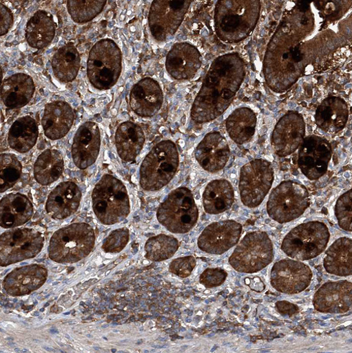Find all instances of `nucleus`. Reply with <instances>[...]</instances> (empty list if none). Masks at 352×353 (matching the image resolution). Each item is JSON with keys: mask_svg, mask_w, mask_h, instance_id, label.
I'll return each mask as SVG.
<instances>
[{"mask_svg": "<svg viewBox=\"0 0 352 353\" xmlns=\"http://www.w3.org/2000/svg\"><path fill=\"white\" fill-rule=\"evenodd\" d=\"M242 77V67L236 56L218 59L191 107V119L203 123L221 115L229 107Z\"/></svg>", "mask_w": 352, "mask_h": 353, "instance_id": "f257e3e1", "label": "nucleus"}, {"mask_svg": "<svg viewBox=\"0 0 352 353\" xmlns=\"http://www.w3.org/2000/svg\"><path fill=\"white\" fill-rule=\"evenodd\" d=\"M92 209L105 225L123 221L131 212V203L125 185L110 174L104 175L92 194Z\"/></svg>", "mask_w": 352, "mask_h": 353, "instance_id": "f03ea898", "label": "nucleus"}, {"mask_svg": "<svg viewBox=\"0 0 352 353\" xmlns=\"http://www.w3.org/2000/svg\"><path fill=\"white\" fill-rule=\"evenodd\" d=\"M94 243V232L89 224L72 223L52 235L48 254L55 263H75L86 258L93 250Z\"/></svg>", "mask_w": 352, "mask_h": 353, "instance_id": "7ed1b4c3", "label": "nucleus"}, {"mask_svg": "<svg viewBox=\"0 0 352 353\" xmlns=\"http://www.w3.org/2000/svg\"><path fill=\"white\" fill-rule=\"evenodd\" d=\"M179 154L170 141L157 143L145 157L140 169V183L147 191H157L167 185L176 175Z\"/></svg>", "mask_w": 352, "mask_h": 353, "instance_id": "20e7f679", "label": "nucleus"}, {"mask_svg": "<svg viewBox=\"0 0 352 353\" xmlns=\"http://www.w3.org/2000/svg\"><path fill=\"white\" fill-rule=\"evenodd\" d=\"M122 70V53L111 39L96 43L90 50L87 61V76L91 85L99 90L112 88Z\"/></svg>", "mask_w": 352, "mask_h": 353, "instance_id": "39448f33", "label": "nucleus"}, {"mask_svg": "<svg viewBox=\"0 0 352 353\" xmlns=\"http://www.w3.org/2000/svg\"><path fill=\"white\" fill-rule=\"evenodd\" d=\"M156 217L158 222L173 234L189 232L196 226L199 218L193 192L185 187L172 191L159 206Z\"/></svg>", "mask_w": 352, "mask_h": 353, "instance_id": "423d86ee", "label": "nucleus"}, {"mask_svg": "<svg viewBox=\"0 0 352 353\" xmlns=\"http://www.w3.org/2000/svg\"><path fill=\"white\" fill-rule=\"evenodd\" d=\"M330 237L324 223L318 221L304 223L287 234L281 250L293 259L309 261L327 249Z\"/></svg>", "mask_w": 352, "mask_h": 353, "instance_id": "0eeeda50", "label": "nucleus"}, {"mask_svg": "<svg viewBox=\"0 0 352 353\" xmlns=\"http://www.w3.org/2000/svg\"><path fill=\"white\" fill-rule=\"evenodd\" d=\"M309 205L306 186L297 181H284L272 190L267 203V212L274 221L285 223L302 216Z\"/></svg>", "mask_w": 352, "mask_h": 353, "instance_id": "6e6552de", "label": "nucleus"}, {"mask_svg": "<svg viewBox=\"0 0 352 353\" xmlns=\"http://www.w3.org/2000/svg\"><path fill=\"white\" fill-rule=\"evenodd\" d=\"M274 258L273 246L268 234L248 233L237 245L229 263L238 272L253 274L269 265Z\"/></svg>", "mask_w": 352, "mask_h": 353, "instance_id": "1a4fd4ad", "label": "nucleus"}, {"mask_svg": "<svg viewBox=\"0 0 352 353\" xmlns=\"http://www.w3.org/2000/svg\"><path fill=\"white\" fill-rule=\"evenodd\" d=\"M274 180L271 164L265 159H254L240 170L239 190L242 204L249 208L262 204Z\"/></svg>", "mask_w": 352, "mask_h": 353, "instance_id": "9d476101", "label": "nucleus"}, {"mask_svg": "<svg viewBox=\"0 0 352 353\" xmlns=\"http://www.w3.org/2000/svg\"><path fill=\"white\" fill-rule=\"evenodd\" d=\"M45 238L34 229H16L0 237V265H11L35 258L42 250Z\"/></svg>", "mask_w": 352, "mask_h": 353, "instance_id": "9b49d317", "label": "nucleus"}, {"mask_svg": "<svg viewBox=\"0 0 352 353\" xmlns=\"http://www.w3.org/2000/svg\"><path fill=\"white\" fill-rule=\"evenodd\" d=\"M190 0H155L148 17L151 34L158 42L172 37L181 25L191 5Z\"/></svg>", "mask_w": 352, "mask_h": 353, "instance_id": "f8f14e48", "label": "nucleus"}, {"mask_svg": "<svg viewBox=\"0 0 352 353\" xmlns=\"http://www.w3.org/2000/svg\"><path fill=\"white\" fill-rule=\"evenodd\" d=\"M312 276L311 269L304 263L284 259L272 268L271 283L278 292L297 294L307 290Z\"/></svg>", "mask_w": 352, "mask_h": 353, "instance_id": "ddd939ff", "label": "nucleus"}, {"mask_svg": "<svg viewBox=\"0 0 352 353\" xmlns=\"http://www.w3.org/2000/svg\"><path fill=\"white\" fill-rule=\"evenodd\" d=\"M242 231L241 224L234 220L212 223L200 236L198 247L209 254L225 253L238 243Z\"/></svg>", "mask_w": 352, "mask_h": 353, "instance_id": "4468645a", "label": "nucleus"}, {"mask_svg": "<svg viewBox=\"0 0 352 353\" xmlns=\"http://www.w3.org/2000/svg\"><path fill=\"white\" fill-rule=\"evenodd\" d=\"M101 147V134L98 123L87 121L77 130L72 147L74 163L80 170L92 166L97 160Z\"/></svg>", "mask_w": 352, "mask_h": 353, "instance_id": "2eb2a0df", "label": "nucleus"}, {"mask_svg": "<svg viewBox=\"0 0 352 353\" xmlns=\"http://www.w3.org/2000/svg\"><path fill=\"white\" fill-rule=\"evenodd\" d=\"M331 156L327 143L321 138L310 137L300 151L299 168L307 179L317 180L327 173Z\"/></svg>", "mask_w": 352, "mask_h": 353, "instance_id": "dca6fc26", "label": "nucleus"}, {"mask_svg": "<svg viewBox=\"0 0 352 353\" xmlns=\"http://www.w3.org/2000/svg\"><path fill=\"white\" fill-rule=\"evenodd\" d=\"M351 283L347 281L328 282L315 294L314 308L323 313H345L351 307Z\"/></svg>", "mask_w": 352, "mask_h": 353, "instance_id": "f3484780", "label": "nucleus"}, {"mask_svg": "<svg viewBox=\"0 0 352 353\" xmlns=\"http://www.w3.org/2000/svg\"><path fill=\"white\" fill-rule=\"evenodd\" d=\"M165 66L169 75L174 79H190L201 67L200 52L189 43H176L167 54Z\"/></svg>", "mask_w": 352, "mask_h": 353, "instance_id": "a211bd4d", "label": "nucleus"}, {"mask_svg": "<svg viewBox=\"0 0 352 353\" xmlns=\"http://www.w3.org/2000/svg\"><path fill=\"white\" fill-rule=\"evenodd\" d=\"M164 94L161 86L152 78L138 81L130 93V106L134 112L142 117H152L161 110Z\"/></svg>", "mask_w": 352, "mask_h": 353, "instance_id": "6ab92c4d", "label": "nucleus"}, {"mask_svg": "<svg viewBox=\"0 0 352 353\" xmlns=\"http://www.w3.org/2000/svg\"><path fill=\"white\" fill-rule=\"evenodd\" d=\"M48 276L45 266L27 265L8 274L3 281V288L10 296H25L38 290L45 283Z\"/></svg>", "mask_w": 352, "mask_h": 353, "instance_id": "aec40b11", "label": "nucleus"}, {"mask_svg": "<svg viewBox=\"0 0 352 353\" xmlns=\"http://www.w3.org/2000/svg\"><path fill=\"white\" fill-rule=\"evenodd\" d=\"M200 165L207 172L216 173L227 165L230 158L228 142L220 133L208 134L195 152Z\"/></svg>", "mask_w": 352, "mask_h": 353, "instance_id": "412c9836", "label": "nucleus"}, {"mask_svg": "<svg viewBox=\"0 0 352 353\" xmlns=\"http://www.w3.org/2000/svg\"><path fill=\"white\" fill-rule=\"evenodd\" d=\"M81 198V191L75 183L62 182L50 192L46 211L54 219H66L78 210Z\"/></svg>", "mask_w": 352, "mask_h": 353, "instance_id": "4be33fe9", "label": "nucleus"}, {"mask_svg": "<svg viewBox=\"0 0 352 353\" xmlns=\"http://www.w3.org/2000/svg\"><path fill=\"white\" fill-rule=\"evenodd\" d=\"M74 119V112L69 103L54 101L48 104L42 119L45 137L52 141L66 137L71 130Z\"/></svg>", "mask_w": 352, "mask_h": 353, "instance_id": "5701e85b", "label": "nucleus"}, {"mask_svg": "<svg viewBox=\"0 0 352 353\" xmlns=\"http://www.w3.org/2000/svg\"><path fill=\"white\" fill-rule=\"evenodd\" d=\"M304 134V125L300 116H284L278 123L273 136V143L280 156L290 154L298 147Z\"/></svg>", "mask_w": 352, "mask_h": 353, "instance_id": "b1692460", "label": "nucleus"}, {"mask_svg": "<svg viewBox=\"0 0 352 353\" xmlns=\"http://www.w3.org/2000/svg\"><path fill=\"white\" fill-rule=\"evenodd\" d=\"M36 85L30 76L19 73L6 79L1 85V99L10 109H19L33 99Z\"/></svg>", "mask_w": 352, "mask_h": 353, "instance_id": "393cba45", "label": "nucleus"}, {"mask_svg": "<svg viewBox=\"0 0 352 353\" xmlns=\"http://www.w3.org/2000/svg\"><path fill=\"white\" fill-rule=\"evenodd\" d=\"M145 143L143 128L132 121L121 123L115 134L116 151L123 161H134L140 154Z\"/></svg>", "mask_w": 352, "mask_h": 353, "instance_id": "a878e982", "label": "nucleus"}, {"mask_svg": "<svg viewBox=\"0 0 352 353\" xmlns=\"http://www.w3.org/2000/svg\"><path fill=\"white\" fill-rule=\"evenodd\" d=\"M33 214V205L23 194H8L0 203V226L4 229L22 226Z\"/></svg>", "mask_w": 352, "mask_h": 353, "instance_id": "bb28decb", "label": "nucleus"}, {"mask_svg": "<svg viewBox=\"0 0 352 353\" xmlns=\"http://www.w3.org/2000/svg\"><path fill=\"white\" fill-rule=\"evenodd\" d=\"M56 24L53 16L45 10H39L28 21L25 36L28 44L35 49L48 47L54 39Z\"/></svg>", "mask_w": 352, "mask_h": 353, "instance_id": "cd10ccee", "label": "nucleus"}, {"mask_svg": "<svg viewBox=\"0 0 352 353\" xmlns=\"http://www.w3.org/2000/svg\"><path fill=\"white\" fill-rule=\"evenodd\" d=\"M203 206L209 214H218L229 210L234 203V190L225 179L211 181L206 186L203 196Z\"/></svg>", "mask_w": 352, "mask_h": 353, "instance_id": "c85d7f7f", "label": "nucleus"}, {"mask_svg": "<svg viewBox=\"0 0 352 353\" xmlns=\"http://www.w3.org/2000/svg\"><path fill=\"white\" fill-rule=\"evenodd\" d=\"M51 66L55 77L63 83H70L77 77L81 68V55L74 45L68 43L53 55Z\"/></svg>", "mask_w": 352, "mask_h": 353, "instance_id": "c756f323", "label": "nucleus"}, {"mask_svg": "<svg viewBox=\"0 0 352 353\" xmlns=\"http://www.w3.org/2000/svg\"><path fill=\"white\" fill-rule=\"evenodd\" d=\"M351 239L342 237L336 240L327 251L324 266L329 274L347 276L352 273Z\"/></svg>", "mask_w": 352, "mask_h": 353, "instance_id": "7c9ffc66", "label": "nucleus"}, {"mask_svg": "<svg viewBox=\"0 0 352 353\" xmlns=\"http://www.w3.org/2000/svg\"><path fill=\"white\" fill-rule=\"evenodd\" d=\"M39 135L37 121L30 116L19 118L12 125L8 134L10 147L19 153H25L33 148Z\"/></svg>", "mask_w": 352, "mask_h": 353, "instance_id": "2f4dec72", "label": "nucleus"}, {"mask_svg": "<svg viewBox=\"0 0 352 353\" xmlns=\"http://www.w3.org/2000/svg\"><path fill=\"white\" fill-rule=\"evenodd\" d=\"M65 170V162L61 154L56 150L48 149L42 152L34 165V177L37 181L48 185L56 181Z\"/></svg>", "mask_w": 352, "mask_h": 353, "instance_id": "473e14b6", "label": "nucleus"}, {"mask_svg": "<svg viewBox=\"0 0 352 353\" xmlns=\"http://www.w3.org/2000/svg\"><path fill=\"white\" fill-rule=\"evenodd\" d=\"M256 116L249 108H240L234 111L227 121V130L236 143L244 144L253 135Z\"/></svg>", "mask_w": 352, "mask_h": 353, "instance_id": "72a5a7b5", "label": "nucleus"}, {"mask_svg": "<svg viewBox=\"0 0 352 353\" xmlns=\"http://www.w3.org/2000/svg\"><path fill=\"white\" fill-rule=\"evenodd\" d=\"M347 118L346 106L336 101L325 102L316 113L317 124L330 132H335L344 125Z\"/></svg>", "mask_w": 352, "mask_h": 353, "instance_id": "f704fd0d", "label": "nucleus"}, {"mask_svg": "<svg viewBox=\"0 0 352 353\" xmlns=\"http://www.w3.org/2000/svg\"><path fill=\"white\" fill-rule=\"evenodd\" d=\"M179 248L178 240L172 236L160 234L150 238L145 243L146 258L154 262H162L170 259Z\"/></svg>", "mask_w": 352, "mask_h": 353, "instance_id": "c9c22d12", "label": "nucleus"}, {"mask_svg": "<svg viewBox=\"0 0 352 353\" xmlns=\"http://www.w3.org/2000/svg\"><path fill=\"white\" fill-rule=\"evenodd\" d=\"M106 4L105 0H70L68 8L74 21L85 23L97 17Z\"/></svg>", "mask_w": 352, "mask_h": 353, "instance_id": "e433bc0d", "label": "nucleus"}, {"mask_svg": "<svg viewBox=\"0 0 352 353\" xmlns=\"http://www.w3.org/2000/svg\"><path fill=\"white\" fill-rule=\"evenodd\" d=\"M0 159V192L3 194L19 180L22 165L17 157L12 153H3Z\"/></svg>", "mask_w": 352, "mask_h": 353, "instance_id": "4c0bfd02", "label": "nucleus"}, {"mask_svg": "<svg viewBox=\"0 0 352 353\" xmlns=\"http://www.w3.org/2000/svg\"><path fill=\"white\" fill-rule=\"evenodd\" d=\"M352 189L349 190L338 200L335 213L339 226L343 230L352 231L351 227V207Z\"/></svg>", "mask_w": 352, "mask_h": 353, "instance_id": "58836bf2", "label": "nucleus"}, {"mask_svg": "<svg viewBox=\"0 0 352 353\" xmlns=\"http://www.w3.org/2000/svg\"><path fill=\"white\" fill-rule=\"evenodd\" d=\"M130 230L121 228L113 231L105 240L103 250L106 252L118 253L122 251L130 241Z\"/></svg>", "mask_w": 352, "mask_h": 353, "instance_id": "ea45409f", "label": "nucleus"}, {"mask_svg": "<svg viewBox=\"0 0 352 353\" xmlns=\"http://www.w3.org/2000/svg\"><path fill=\"white\" fill-rule=\"evenodd\" d=\"M196 266V260L194 256H187L174 260L170 264L169 271L180 278H187L193 272Z\"/></svg>", "mask_w": 352, "mask_h": 353, "instance_id": "a19ab883", "label": "nucleus"}, {"mask_svg": "<svg viewBox=\"0 0 352 353\" xmlns=\"http://www.w3.org/2000/svg\"><path fill=\"white\" fill-rule=\"evenodd\" d=\"M228 273L221 268H208L200 276L201 284L208 288L218 287L225 282Z\"/></svg>", "mask_w": 352, "mask_h": 353, "instance_id": "79ce46f5", "label": "nucleus"}, {"mask_svg": "<svg viewBox=\"0 0 352 353\" xmlns=\"http://www.w3.org/2000/svg\"><path fill=\"white\" fill-rule=\"evenodd\" d=\"M0 36L6 35L14 23V16L12 11L3 4H0Z\"/></svg>", "mask_w": 352, "mask_h": 353, "instance_id": "37998d69", "label": "nucleus"}, {"mask_svg": "<svg viewBox=\"0 0 352 353\" xmlns=\"http://www.w3.org/2000/svg\"><path fill=\"white\" fill-rule=\"evenodd\" d=\"M276 307L279 313L291 316L299 311L298 305L285 301H278L276 303Z\"/></svg>", "mask_w": 352, "mask_h": 353, "instance_id": "c03bdc74", "label": "nucleus"}, {"mask_svg": "<svg viewBox=\"0 0 352 353\" xmlns=\"http://www.w3.org/2000/svg\"><path fill=\"white\" fill-rule=\"evenodd\" d=\"M327 47L329 50H334L335 46L334 45V43L331 41H329L327 43Z\"/></svg>", "mask_w": 352, "mask_h": 353, "instance_id": "a18cd8bd", "label": "nucleus"}, {"mask_svg": "<svg viewBox=\"0 0 352 353\" xmlns=\"http://www.w3.org/2000/svg\"><path fill=\"white\" fill-rule=\"evenodd\" d=\"M345 33L347 34V35H350L351 34V29L349 28H346L345 29Z\"/></svg>", "mask_w": 352, "mask_h": 353, "instance_id": "49530a36", "label": "nucleus"}, {"mask_svg": "<svg viewBox=\"0 0 352 353\" xmlns=\"http://www.w3.org/2000/svg\"><path fill=\"white\" fill-rule=\"evenodd\" d=\"M48 352H54V350L50 347H44Z\"/></svg>", "mask_w": 352, "mask_h": 353, "instance_id": "de8ad7c7", "label": "nucleus"}, {"mask_svg": "<svg viewBox=\"0 0 352 353\" xmlns=\"http://www.w3.org/2000/svg\"><path fill=\"white\" fill-rule=\"evenodd\" d=\"M276 45H275L274 43H271V44H270V50H275V49H276Z\"/></svg>", "mask_w": 352, "mask_h": 353, "instance_id": "09e8293b", "label": "nucleus"}, {"mask_svg": "<svg viewBox=\"0 0 352 353\" xmlns=\"http://www.w3.org/2000/svg\"><path fill=\"white\" fill-rule=\"evenodd\" d=\"M265 34V28H263V29L262 30L261 36H262V37H263Z\"/></svg>", "mask_w": 352, "mask_h": 353, "instance_id": "8fccbe9b", "label": "nucleus"}, {"mask_svg": "<svg viewBox=\"0 0 352 353\" xmlns=\"http://www.w3.org/2000/svg\"><path fill=\"white\" fill-rule=\"evenodd\" d=\"M14 350H15L16 352H21V350H21V349H19V348H16Z\"/></svg>", "mask_w": 352, "mask_h": 353, "instance_id": "3c124183", "label": "nucleus"}, {"mask_svg": "<svg viewBox=\"0 0 352 353\" xmlns=\"http://www.w3.org/2000/svg\"><path fill=\"white\" fill-rule=\"evenodd\" d=\"M350 86L351 87V83H349V84L346 85L345 86V88H350Z\"/></svg>", "mask_w": 352, "mask_h": 353, "instance_id": "603ef678", "label": "nucleus"}, {"mask_svg": "<svg viewBox=\"0 0 352 353\" xmlns=\"http://www.w3.org/2000/svg\"><path fill=\"white\" fill-rule=\"evenodd\" d=\"M34 315H35V316H39V312L35 313V314H34Z\"/></svg>", "mask_w": 352, "mask_h": 353, "instance_id": "864d4df0", "label": "nucleus"}, {"mask_svg": "<svg viewBox=\"0 0 352 353\" xmlns=\"http://www.w3.org/2000/svg\"><path fill=\"white\" fill-rule=\"evenodd\" d=\"M57 283H58L57 282H54L52 283V285H56Z\"/></svg>", "mask_w": 352, "mask_h": 353, "instance_id": "5fc2aeb1", "label": "nucleus"}]
</instances>
